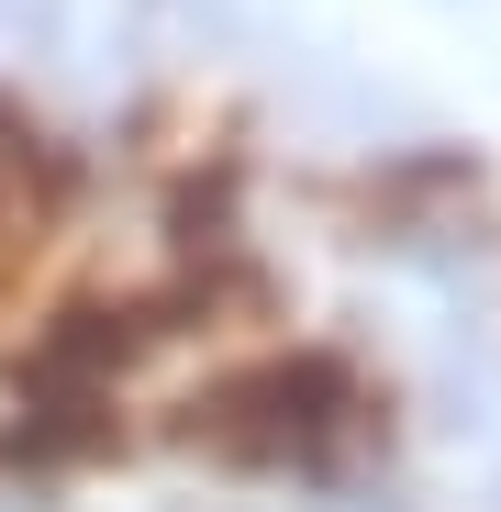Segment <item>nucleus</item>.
Listing matches in <instances>:
<instances>
[{"instance_id":"f257e3e1","label":"nucleus","mask_w":501,"mask_h":512,"mask_svg":"<svg viewBox=\"0 0 501 512\" xmlns=\"http://www.w3.org/2000/svg\"><path fill=\"white\" fill-rule=\"evenodd\" d=\"M357 412H368V390H357L346 357H334V346H290V357H268V368L223 379V390L190 412V435H201L223 468H323L334 446L357 435Z\"/></svg>"},{"instance_id":"f03ea898","label":"nucleus","mask_w":501,"mask_h":512,"mask_svg":"<svg viewBox=\"0 0 501 512\" xmlns=\"http://www.w3.org/2000/svg\"><path fill=\"white\" fill-rule=\"evenodd\" d=\"M435 435L457 457V479L479 490V512H501V346H457L435 379Z\"/></svg>"}]
</instances>
